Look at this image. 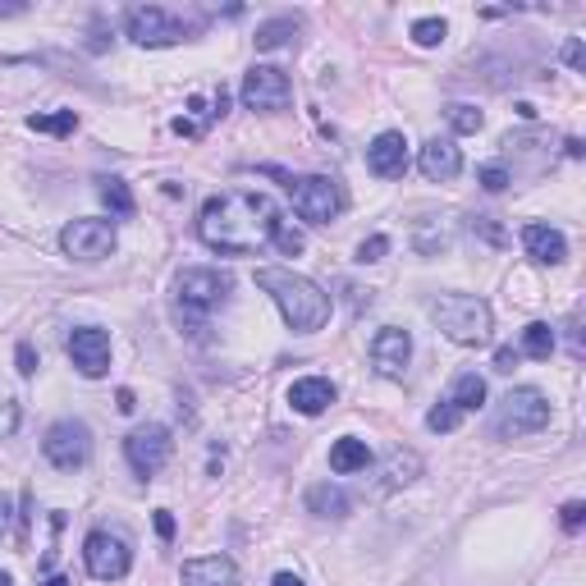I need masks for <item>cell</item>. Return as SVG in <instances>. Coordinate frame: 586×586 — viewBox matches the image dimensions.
<instances>
[{"mask_svg":"<svg viewBox=\"0 0 586 586\" xmlns=\"http://www.w3.org/2000/svg\"><path fill=\"white\" fill-rule=\"evenodd\" d=\"M417 477H422V458H417L413 449H390V458L380 467V486L399 490V486H413Z\"/></svg>","mask_w":586,"mask_h":586,"instance_id":"cell-21","label":"cell"},{"mask_svg":"<svg viewBox=\"0 0 586 586\" xmlns=\"http://www.w3.org/2000/svg\"><path fill=\"white\" fill-rule=\"evenodd\" d=\"M417 165H422L426 179H435V184H449V179H458V170H463V152H458L449 138H431L422 147V156H417Z\"/></svg>","mask_w":586,"mask_h":586,"instance_id":"cell-17","label":"cell"},{"mask_svg":"<svg viewBox=\"0 0 586 586\" xmlns=\"http://www.w3.org/2000/svg\"><path fill=\"white\" fill-rule=\"evenodd\" d=\"M115 403H120V413H133V408H138V403H133V390H120Z\"/></svg>","mask_w":586,"mask_h":586,"instance_id":"cell-42","label":"cell"},{"mask_svg":"<svg viewBox=\"0 0 586 586\" xmlns=\"http://www.w3.org/2000/svg\"><path fill=\"white\" fill-rule=\"evenodd\" d=\"M239 97L248 110H261V115H275V110H284L293 101V83L284 69L275 65H252L248 74H243V87Z\"/></svg>","mask_w":586,"mask_h":586,"instance_id":"cell-9","label":"cell"},{"mask_svg":"<svg viewBox=\"0 0 586 586\" xmlns=\"http://www.w3.org/2000/svg\"><path fill=\"white\" fill-rule=\"evenodd\" d=\"M445 120L454 124L458 133H481V124H486V115H481L477 106H467V101H454V106H445Z\"/></svg>","mask_w":586,"mask_h":586,"instance_id":"cell-28","label":"cell"},{"mask_svg":"<svg viewBox=\"0 0 586 586\" xmlns=\"http://www.w3.org/2000/svg\"><path fill=\"white\" fill-rule=\"evenodd\" d=\"M550 426V399H545L536 385H518L500 399V413H495V435L500 440H518V435H536Z\"/></svg>","mask_w":586,"mask_h":586,"instance_id":"cell-6","label":"cell"},{"mask_svg":"<svg viewBox=\"0 0 586 586\" xmlns=\"http://www.w3.org/2000/svg\"><path fill=\"white\" fill-rule=\"evenodd\" d=\"M271 586H307V582H303V577H293V573H275Z\"/></svg>","mask_w":586,"mask_h":586,"instance_id":"cell-43","label":"cell"},{"mask_svg":"<svg viewBox=\"0 0 586 586\" xmlns=\"http://www.w3.org/2000/svg\"><path fill=\"white\" fill-rule=\"evenodd\" d=\"M307 513H316V518H348L353 513V500H348L339 486H330V481H316V486H307Z\"/></svg>","mask_w":586,"mask_h":586,"instance_id":"cell-20","label":"cell"},{"mask_svg":"<svg viewBox=\"0 0 586 586\" xmlns=\"http://www.w3.org/2000/svg\"><path fill=\"white\" fill-rule=\"evenodd\" d=\"M385 252H390V239H385V234H371V239H362V243H358V261H362V266L380 261Z\"/></svg>","mask_w":586,"mask_h":586,"instance_id":"cell-34","label":"cell"},{"mask_svg":"<svg viewBox=\"0 0 586 586\" xmlns=\"http://www.w3.org/2000/svg\"><path fill=\"white\" fill-rule=\"evenodd\" d=\"M458 422H463V413H458V408H454V403H435V408H431V413H426V426H431V431L435 435H445V431H454V426Z\"/></svg>","mask_w":586,"mask_h":586,"instance_id":"cell-30","label":"cell"},{"mask_svg":"<svg viewBox=\"0 0 586 586\" xmlns=\"http://www.w3.org/2000/svg\"><path fill=\"white\" fill-rule=\"evenodd\" d=\"M522 248H527V257H536L541 266H559V261L568 257V239L559 234L554 225H522Z\"/></svg>","mask_w":586,"mask_h":586,"instance_id":"cell-18","label":"cell"},{"mask_svg":"<svg viewBox=\"0 0 586 586\" xmlns=\"http://www.w3.org/2000/svg\"><path fill=\"white\" fill-rule=\"evenodd\" d=\"M156 536H161V541H174V513L170 509H156Z\"/></svg>","mask_w":586,"mask_h":586,"instance_id":"cell-39","label":"cell"},{"mask_svg":"<svg viewBox=\"0 0 586 586\" xmlns=\"http://www.w3.org/2000/svg\"><path fill=\"white\" fill-rule=\"evenodd\" d=\"M42 586H74V582H69V577H60V573H55V577H46Z\"/></svg>","mask_w":586,"mask_h":586,"instance_id":"cell-45","label":"cell"},{"mask_svg":"<svg viewBox=\"0 0 586 586\" xmlns=\"http://www.w3.org/2000/svg\"><path fill=\"white\" fill-rule=\"evenodd\" d=\"M28 129L33 133H55V138H65V133L78 129V115L74 110H55V115H28Z\"/></svg>","mask_w":586,"mask_h":586,"instance_id":"cell-27","label":"cell"},{"mask_svg":"<svg viewBox=\"0 0 586 586\" xmlns=\"http://www.w3.org/2000/svg\"><path fill=\"white\" fill-rule=\"evenodd\" d=\"M449 403H454L458 413H481V408H486V380H481L477 371H463V376H454Z\"/></svg>","mask_w":586,"mask_h":586,"instance_id":"cell-23","label":"cell"},{"mask_svg":"<svg viewBox=\"0 0 586 586\" xmlns=\"http://www.w3.org/2000/svg\"><path fill=\"white\" fill-rule=\"evenodd\" d=\"M298 28H303V23L293 19V14H280V19H266V23H261L252 42H257V51H280V46H289L293 37H298Z\"/></svg>","mask_w":586,"mask_h":586,"instance_id":"cell-24","label":"cell"},{"mask_svg":"<svg viewBox=\"0 0 586 586\" xmlns=\"http://www.w3.org/2000/svg\"><path fill=\"white\" fill-rule=\"evenodd\" d=\"M69 362L78 367V376L101 380L110 371V335L101 326H78L69 335Z\"/></svg>","mask_w":586,"mask_h":586,"instance_id":"cell-13","label":"cell"},{"mask_svg":"<svg viewBox=\"0 0 586 586\" xmlns=\"http://www.w3.org/2000/svg\"><path fill=\"white\" fill-rule=\"evenodd\" d=\"M477 184L486 188V193H504L513 179H509V170H504V165H481V170H477Z\"/></svg>","mask_w":586,"mask_h":586,"instance_id":"cell-32","label":"cell"},{"mask_svg":"<svg viewBox=\"0 0 586 586\" xmlns=\"http://www.w3.org/2000/svg\"><path fill=\"white\" fill-rule=\"evenodd\" d=\"M472 229H481V234H486L490 243H504V229H495L486 216H477V220H472Z\"/></svg>","mask_w":586,"mask_h":586,"instance_id":"cell-40","label":"cell"},{"mask_svg":"<svg viewBox=\"0 0 586 586\" xmlns=\"http://www.w3.org/2000/svg\"><path fill=\"white\" fill-rule=\"evenodd\" d=\"M266 174H280V170H266ZM280 179L293 197V211H298L307 225H330V220L344 211V188H339L330 174H303V179L280 174Z\"/></svg>","mask_w":586,"mask_h":586,"instance_id":"cell-5","label":"cell"},{"mask_svg":"<svg viewBox=\"0 0 586 586\" xmlns=\"http://www.w3.org/2000/svg\"><path fill=\"white\" fill-rule=\"evenodd\" d=\"M170 449H174V440L161 422L138 426V431L124 440V458H129V467L138 472V477H156V472L170 463Z\"/></svg>","mask_w":586,"mask_h":586,"instance_id":"cell-12","label":"cell"},{"mask_svg":"<svg viewBox=\"0 0 586 586\" xmlns=\"http://www.w3.org/2000/svg\"><path fill=\"white\" fill-rule=\"evenodd\" d=\"M344 293H348V307H353V312L371 307V289H358V284H344Z\"/></svg>","mask_w":586,"mask_h":586,"instance_id":"cell-38","label":"cell"},{"mask_svg":"<svg viewBox=\"0 0 586 586\" xmlns=\"http://www.w3.org/2000/svg\"><path fill=\"white\" fill-rule=\"evenodd\" d=\"M257 289H266L280 307L284 326L298 330V335H312L330 321V293L321 289L316 280L298 271H284V266H261L257 271Z\"/></svg>","mask_w":586,"mask_h":586,"instance_id":"cell-2","label":"cell"},{"mask_svg":"<svg viewBox=\"0 0 586 586\" xmlns=\"http://www.w3.org/2000/svg\"><path fill=\"white\" fill-rule=\"evenodd\" d=\"M518 362H522L518 348H495V371H504V376H509V371L518 367Z\"/></svg>","mask_w":586,"mask_h":586,"instance_id":"cell-36","label":"cell"},{"mask_svg":"<svg viewBox=\"0 0 586 586\" xmlns=\"http://www.w3.org/2000/svg\"><path fill=\"white\" fill-rule=\"evenodd\" d=\"M19 422H23L19 399H0V440H10V435L19 431Z\"/></svg>","mask_w":586,"mask_h":586,"instance_id":"cell-33","label":"cell"},{"mask_svg":"<svg viewBox=\"0 0 586 586\" xmlns=\"http://www.w3.org/2000/svg\"><path fill=\"white\" fill-rule=\"evenodd\" d=\"M5 527H10V500L0 495V536H5Z\"/></svg>","mask_w":586,"mask_h":586,"instance_id":"cell-44","label":"cell"},{"mask_svg":"<svg viewBox=\"0 0 586 586\" xmlns=\"http://www.w3.org/2000/svg\"><path fill=\"white\" fill-rule=\"evenodd\" d=\"M275 248H280L284 257H298V252H303V234L293 229V220H280V229H275Z\"/></svg>","mask_w":586,"mask_h":586,"instance_id":"cell-31","label":"cell"},{"mask_svg":"<svg viewBox=\"0 0 586 586\" xmlns=\"http://www.w3.org/2000/svg\"><path fill=\"white\" fill-rule=\"evenodd\" d=\"M115 243H120V234H115V220H101V216L69 220V225L60 229V248H65V257L83 261V266H92V261H106L110 252H115Z\"/></svg>","mask_w":586,"mask_h":586,"instance_id":"cell-7","label":"cell"},{"mask_svg":"<svg viewBox=\"0 0 586 586\" xmlns=\"http://www.w3.org/2000/svg\"><path fill=\"white\" fill-rule=\"evenodd\" d=\"M449 37V23L445 19H417L413 23V42L417 46H440Z\"/></svg>","mask_w":586,"mask_h":586,"instance_id":"cell-29","label":"cell"},{"mask_svg":"<svg viewBox=\"0 0 586 586\" xmlns=\"http://www.w3.org/2000/svg\"><path fill=\"white\" fill-rule=\"evenodd\" d=\"M0 586H14V582H10V573H0Z\"/></svg>","mask_w":586,"mask_h":586,"instance_id":"cell-46","label":"cell"},{"mask_svg":"<svg viewBox=\"0 0 586 586\" xmlns=\"http://www.w3.org/2000/svg\"><path fill=\"white\" fill-rule=\"evenodd\" d=\"M408 358H413V335L399 326H385L376 339H371V367L385 380H399L408 371Z\"/></svg>","mask_w":586,"mask_h":586,"instance_id":"cell-14","label":"cell"},{"mask_svg":"<svg viewBox=\"0 0 586 586\" xmlns=\"http://www.w3.org/2000/svg\"><path fill=\"white\" fill-rule=\"evenodd\" d=\"M284 211L275 207L266 193H248V188H234V193H216L207 197V207L197 216V234L211 252H225V257H248L275 243V229H280Z\"/></svg>","mask_w":586,"mask_h":586,"instance_id":"cell-1","label":"cell"},{"mask_svg":"<svg viewBox=\"0 0 586 586\" xmlns=\"http://www.w3.org/2000/svg\"><path fill=\"white\" fill-rule=\"evenodd\" d=\"M83 564L97 582H120L133 568V550L120 532H106V527H101V532H92L83 541Z\"/></svg>","mask_w":586,"mask_h":586,"instance_id":"cell-8","label":"cell"},{"mask_svg":"<svg viewBox=\"0 0 586 586\" xmlns=\"http://www.w3.org/2000/svg\"><path fill=\"white\" fill-rule=\"evenodd\" d=\"M14 362H19V376H37V353H33V344H19V348H14Z\"/></svg>","mask_w":586,"mask_h":586,"instance_id":"cell-35","label":"cell"},{"mask_svg":"<svg viewBox=\"0 0 586 586\" xmlns=\"http://www.w3.org/2000/svg\"><path fill=\"white\" fill-rule=\"evenodd\" d=\"M367 170L376 174V179H403V174H408V138L394 129L380 133L367 147Z\"/></svg>","mask_w":586,"mask_h":586,"instance_id":"cell-15","label":"cell"},{"mask_svg":"<svg viewBox=\"0 0 586 586\" xmlns=\"http://www.w3.org/2000/svg\"><path fill=\"white\" fill-rule=\"evenodd\" d=\"M582 518H586V504L582 500L564 504V527H568V532H577V527H582Z\"/></svg>","mask_w":586,"mask_h":586,"instance_id":"cell-37","label":"cell"},{"mask_svg":"<svg viewBox=\"0 0 586 586\" xmlns=\"http://www.w3.org/2000/svg\"><path fill=\"white\" fill-rule=\"evenodd\" d=\"M367 463H371V449H367V440H358V435H344V440L330 445V472H339V477H348V472H367Z\"/></svg>","mask_w":586,"mask_h":586,"instance_id":"cell-22","label":"cell"},{"mask_svg":"<svg viewBox=\"0 0 586 586\" xmlns=\"http://www.w3.org/2000/svg\"><path fill=\"white\" fill-rule=\"evenodd\" d=\"M522 353L536 358V362H545L554 353V330L545 326V321H532V326L522 330Z\"/></svg>","mask_w":586,"mask_h":586,"instance_id":"cell-26","label":"cell"},{"mask_svg":"<svg viewBox=\"0 0 586 586\" xmlns=\"http://www.w3.org/2000/svg\"><path fill=\"white\" fill-rule=\"evenodd\" d=\"M289 403H293V413L316 417L335 403V385H330L326 376H303V380H293L289 385Z\"/></svg>","mask_w":586,"mask_h":586,"instance_id":"cell-19","label":"cell"},{"mask_svg":"<svg viewBox=\"0 0 586 586\" xmlns=\"http://www.w3.org/2000/svg\"><path fill=\"white\" fill-rule=\"evenodd\" d=\"M431 321L440 326V335H449L463 348H486L490 330H495V312L477 293H440V298H431Z\"/></svg>","mask_w":586,"mask_h":586,"instance_id":"cell-4","label":"cell"},{"mask_svg":"<svg viewBox=\"0 0 586 586\" xmlns=\"http://www.w3.org/2000/svg\"><path fill=\"white\" fill-rule=\"evenodd\" d=\"M97 193H101V202L110 207V216H133L138 211V202H133V193H129V184L124 179H97Z\"/></svg>","mask_w":586,"mask_h":586,"instance_id":"cell-25","label":"cell"},{"mask_svg":"<svg viewBox=\"0 0 586 586\" xmlns=\"http://www.w3.org/2000/svg\"><path fill=\"white\" fill-rule=\"evenodd\" d=\"M184 586H239V564L229 554H202L184 564Z\"/></svg>","mask_w":586,"mask_h":586,"instance_id":"cell-16","label":"cell"},{"mask_svg":"<svg viewBox=\"0 0 586 586\" xmlns=\"http://www.w3.org/2000/svg\"><path fill=\"white\" fill-rule=\"evenodd\" d=\"M229 289H234V280L225 271H216V266H188V271H179V280H174L179 326L193 339H207V316L229 303Z\"/></svg>","mask_w":586,"mask_h":586,"instance_id":"cell-3","label":"cell"},{"mask_svg":"<svg viewBox=\"0 0 586 586\" xmlns=\"http://www.w3.org/2000/svg\"><path fill=\"white\" fill-rule=\"evenodd\" d=\"M564 60H568V65H573V69H582V65H586V55H582V42H577V37H573V42L564 46Z\"/></svg>","mask_w":586,"mask_h":586,"instance_id":"cell-41","label":"cell"},{"mask_svg":"<svg viewBox=\"0 0 586 586\" xmlns=\"http://www.w3.org/2000/svg\"><path fill=\"white\" fill-rule=\"evenodd\" d=\"M124 28H129V37L138 46H174L188 37V23L174 19L170 10H161V5H133L129 19H124Z\"/></svg>","mask_w":586,"mask_h":586,"instance_id":"cell-11","label":"cell"},{"mask_svg":"<svg viewBox=\"0 0 586 586\" xmlns=\"http://www.w3.org/2000/svg\"><path fill=\"white\" fill-rule=\"evenodd\" d=\"M42 454H46V463L60 467V472H78V467L92 458V431H87L83 422H74V417H65V422H55L51 431H46Z\"/></svg>","mask_w":586,"mask_h":586,"instance_id":"cell-10","label":"cell"}]
</instances>
